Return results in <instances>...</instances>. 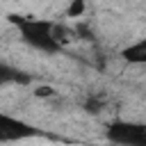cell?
I'll use <instances>...</instances> for the list:
<instances>
[{
    "instance_id": "obj_3",
    "label": "cell",
    "mask_w": 146,
    "mask_h": 146,
    "mask_svg": "<svg viewBox=\"0 0 146 146\" xmlns=\"http://www.w3.org/2000/svg\"><path fill=\"white\" fill-rule=\"evenodd\" d=\"M34 135H39V130L32 128L30 123L0 112V141H21V139H30Z\"/></svg>"
},
{
    "instance_id": "obj_4",
    "label": "cell",
    "mask_w": 146,
    "mask_h": 146,
    "mask_svg": "<svg viewBox=\"0 0 146 146\" xmlns=\"http://www.w3.org/2000/svg\"><path fill=\"white\" fill-rule=\"evenodd\" d=\"M30 80L32 78L27 73H23V71H18L9 64H0V87H5V84H27Z\"/></svg>"
},
{
    "instance_id": "obj_5",
    "label": "cell",
    "mask_w": 146,
    "mask_h": 146,
    "mask_svg": "<svg viewBox=\"0 0 146 146\" xmlns=\"http://www.w3.org/2000/svg\"><path fill=\"white\" fill-rule=\"evenodd\" d=\"M121 55H123V59L130 62V64H146V39L125 46Z\"/></svg>"
},
{
    "instance_id": "obj_2",
    "label": "cell",
    "mask_w": 146,
    "mask_h": 146,
    "mask_svg": "<svg viewBox=\"0 0 146 146\" xmlns=\"http://www.w3.org/2000/svg\"><path fill=\"white\" fill-rule=\"evenodd\" d=\"M107 139L121 146H146V123L112 121L107 125Z\"/></svg>"
},
{
    "instance_id": "obj_6",
    "label": "cell",
    "mask_w": 146,
    "mask_h": 146,
    "mask_svg": "<svg viewBox=\"0 0 146 146\" xmlns=\"http://www.w3.org/2000/svg\"><path fill=\"white\" fill-rule=\"evenodd\" d=\"M82 11H84V5H82V2H73V5H71V7H68V11H66V14H68V16H73V18H75V16H80V14H82Z\"/></svg>"
},
{
    "instance_id": "obj_1",
    "label": "cell",
    "mask_w": 146,
    "mask_h": 146,
    "mask_svg": "<svg viewBox=\"0 0 146 146\" xmlns=\"http://www.w3.org/2000/svg\"><path fill=\"white\" fill-rule=\"evenodd\" d=\"M9 21L14 25H18L21 36L27 46H32L41 52H59L62 50V43L55 36L52 21H43V18H34V16H9Z\"/></svg>"
},
{
    "instance_id": "obj_7",
    "label": "cell",
    "mask_w": 146,
    "mask_h": 146,
    "mask_svg": "<svg viewBox=\"0 0 146 146\" xmlns=\"http://www.w3.org/2000/svg\"><path fill=\"white\" fill-rule=\"evenodd\" d=\"M36 94H39V96H48V94H50V89H48V87H41Z\"/></svg>"
}]
</instances>
